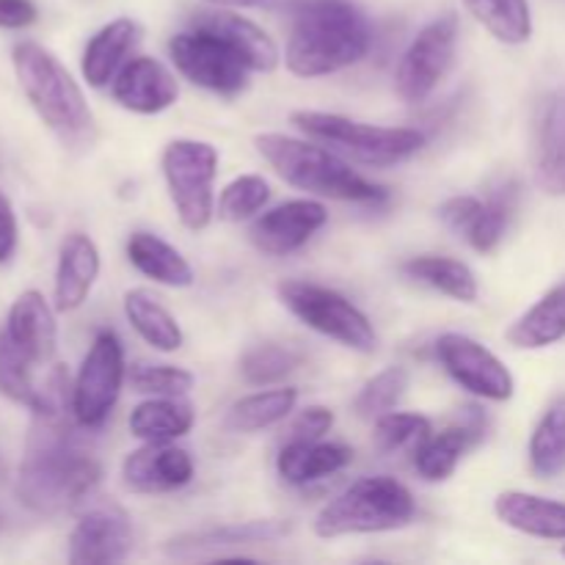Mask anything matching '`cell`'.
<instances>
[{
    "label": "cell",
    "instance_id": "obj_41",
    "mask_svg": "<svg viewBox=\"0 0 565 565\" xmlns=\"http://www.w3.org/2000/svg\"><path fill=\"white\" fill-rule=\"evenodd\" d=\"M331 428H334V412H331V408L307 406L296 419H292L290 430H287V441L290 439H303V441L323 439Z\"/></svg>",
    "mask_w": 565,
    "mask_h": 565
},
{
    "label": "cell",
    "instance_id": "obj_30",
    "mask_svg": "<svg viewBox=\"0 0 565 565\" xmlns=\"http://www.w3.org/2000/svg\"><path fill=\"white\" fill-rule=\"evenodd\" d=\"M125 318L130 320L136 334L141 337L147 345H152L154 351L174 353L180 351L182 342H185V334H182L177 318L152 296V292H125Z\"/></svg>",
    "mask_w": 565,
    "mask_h": 565
},
{
    "label": "cell",
    "instance_id": "obj_18",
    "mask_svg": "<svg viewBox=\"0 0 565 565\" xmlns=\"http://www.w3.org/2000/svg\"><path fill=\"white\" fill-rule=\"evenodd\" d=\"M110 94L125 110L141 116H154L169 110L180 97L177 77L158 58L138 55L121 66L119 75L110 83Z\"/></svg>",
    "mask_w": 565,
    "mask_h": 565
},
{
    "label": "cell",
    "instance_id": "obj_21",
    "mask_svg": "<svg viewBox=\"0 0 565 565\" xmlns=\"http://www.w3.org/2000/svg\"><path fill=\"white\" fill-rule=\"evenodd\" d=\"M99 276V248L83 232H72L64 237L55 265L53 303L58 312H75L92 292Z\"/></svg>",
    "mask_w": 565,
    "mask_h": 565
},
{
    "label": "cell",
    "instance_id": "obj_40",
    "mask_svg": "<svg viewBox=\"0 0 565 565\" xmlns=\"http://www.w3.org/2000/svg\"><path fill=\"white\" fill-rule=\"evenodd\" d=\"M196 379L174 364H132L130 386L152 397H185Z\"/></svg>",
    "mask_w": 565,
    "mask_h": 565
},
{
    "label": "cell",
    "instance_id": "obj_7",
    "mask_svg": "<svg viewBox=\"0 0 565 565\" xmlns=\"http://www.w3.org/2000/svg\"><path fill=\"white\" fill-rule=\"evenodd\" d=\"M276 292H279V301L303 326L340 342L342 348H351L356 353H373L379 348V334H375L370 318L342 292L298 279L281 281Z\"/></svg>",
    "mask_w": 565,
    "mask_h": 565
},
{
    "label": "cell",
    "instance_id": "obj_45",
    "mask_svg": "<svg viewBox=\"0 0 565 565\" xmlns=\"http://www.w3.org/2000/svg\"><path fill=\"white\" fill-rule=\"evenodd\" d=\"M563 557H565V546H563Z\"/></svg>",
    "mask_w": 565,
    "mask_h": 565
},
{
    "label": "cell",
    "instance_id": "obj_33",
    "mask_svg": "<svg viewBox=\"0 0 565 565\" xmlns=\"http://www.w3.org/2000/svg\"><path fill=\"white\" fill-rule=\"evenodd\" d=\"M469 14L502 44H524L533 36L530 0H463Z\"/></svg>",
    "mask_w": 565,
    "mask_h": 565
},
{
    "label": "cell",
    "instance_id": "obj_20",
    "mask_svg": "<svg viewBox=\"0 0 565 565\" xmlns=\"http://www.w3.org/2000/svg\"><path fill=\"white\" fill-rule=\"evenodd\" d=\"M6 334L42 367L55 356L58 345V326H55L53 307L39 290H25L11 303L9 318L3 323Z\"/></svg>",
    "mask_w": 565,
    "mask_h": 565
},
{
    "label": "cell",
    "instance_id": "obj_29",
    "mask_svg": "<svg viewBox=\"0 0 565 565\" xmlns=\"http://www.w3.org/2000/svg\"><path fill=\"white\" fill-rule=\"evenodd\" d=\"M196 412L182 397H152L130 412V434L141 441H174L191 434Z\"/></svg>",
    "mask_w": 565,
    "mask_h": 565
},
{
    "label": "cell",
    "instance_id": "obj_9",
    "mask_svg": "<svg viewBox=\"0 0 565 565\" xmlns=\"http://www.w3.org/2000/svg\"><path fill=\"white\" fill-rule=\"evenodd\" d=\"M169 53L182 77L221 97H237L248 88L252 66L218 33L191 25L169 42Z\"/></svg>",
    "mask_w": 565,
    "mask_h": 565
},
{
    "label": "cell",
    "instance_id": "obj_28",
    "mask_svg": "<svg viewBox=\"0 0 565 565\" xmlns=\"http://www.w3.org/2000/svg\"><path fill=\"white\" fill-rule=\"evenodd\" d=\"M403 276L417 285L430 287V290L441 292V296L452 298L461 303L478 301V279H475L472 268L461 259L452 257H436V254H423V257H412L401 265Z\"/></svg>",
    "mask_w": 565,
    "mask_h": 565
},
{
    "label": "cell",
    "instance_id": "obj_38",
    "mask_svg": "<svg viewBox=\"0 0 565 565\" xmlns=\"http://www.w3.org/2000/svg\"><path fill=\"white\" fill-rule=\"evenodd\" d=\"M430 434H434L430 419L423 417V414L386 412L384 417L375 419L373 439L381 452H401L406 447H417Z\"/></svg>",
    "mask_w": 565,
    "mask_h": 565
},
{
    "label": "cell",
    "instance_id": "obj_13",
    "mask_svg": "<svg viewBox=\"0 0 565 565\" xmlns=\"http://www.w3.org/2000/svg\"><path fill=\"white\" fill-rule=\"evenodd\" d=\"M326 224L329 210L318 199H292L257 215L248 226V241L268 257H287L307 246Z\"/></svg>",
    "mask_w": 565,
    "mask_h": 565
},
{
    "label": "cell",
    "instance_id": "obj_10",
    "mask_svg": "<svg viewBox=\"0 0 565 565\" xmlns=\"http://www.w3.org/2000/svg\"><path fill=\"white\" fill-rule=\"evenodd\" d=\"M125 384V348L114 331H99L72 384V414L86 430L103 428Z\"/></svg>",
    "mask_w": 565,
    "mask_h": 565
},
{
    "label": "cell",
    "instance_id": "obj_42",
    "mask_svg": "<svg viewBox=\"0 0 565 565\" xmlns=\"http://www.w3.org/2000/svg\"><path fill=\"white\" fill-rule=\"evenodd\" d=\"M39 20L33 0H0V31H22Z\"/></svg>",
    "mask_w": 565,
    "mask_h": 565
},
{
    "label": "cell",
    "instance_id": "obj_37",
    "mask_svg": "<svg viewBox=\"0 0 565 565\" xmlns=\"http://www.w3.org/2000/svg\"><path fill=\"white\" fill-rule=\"evenodd\" d=\"M270 202V185L259 174H243L232 180L230 185L221 191L218 196V215L224 221H241L254 218L263 213L265 204Z\"/></svg>",
    "mask_w": 565,
    "mask_h": 565
},
{
    "label": "cell",
    "instance_id": "obj_15",
    "mask_svg": "<svg viewBox=\"0 0 565 565\" xmlns=\"http://www.w3.org/2000/svg\"><path fill=\"white\" fill-rule=\"evenodd\" d=\"M486 430H489V417L483 408L463 406L450 428L419 441L414 450V469L428 483H441L456 472L461 458L486 439Z\"/></svg>",
    "mask_w": 565,
    "mask_h": 565
},
{
    "label": "cell",
    "instance_id": "obj_11",
    "mask_svg": "<svg viewBox=\"0 0 565 565\" xmlns=\"http://www.w3.org/2000/svg\"><path fill=\"white\" fill-rule=\"evenodd\" d=\"M458 47V17L441 14L412 39L395 72V92L403 103H425L450 72Z\"/></svg>",
    "mask_w": 565,
    "mask_h": 565
},
{
    "label": "cell",
    "instance_id": "obj_6",
    "mask_svg": "<svg viewBox=\"0 0 565 565\" xmlns=\"http://www.w3.org/2000/svg\"><path fill=\"white\" fill-rule=\"evenodd\" d=\"M290 125H296L303 136L367 166L403 163L414 158L428 141L417 127L364 125V121L340 114H323V110H296L290 114Z\"/></svg>",
    "mask_w": 565,
    "mask_h": 565
},
{
    "label": "cell",
    "instance_id": "obj_1",
    "mask_svg": "<svg viewBox=\"0 0 565 565\" xmlns=\"http://www.w3.org/2000/svg\"><path fill=\"white\" fill-rule=\"evenodd\" d=\"M77 430H86L75 414L33 417L25 458L17 475V497L39 516H58L81 505L99 486V461L81 445Z\"/></svg>",
    "mask_w": 565,
    "mask_h": 565
},
{
    "label": "cell",
    "instance_id": "obj_35",
    "mask_svg": "<svg viewBox=\"0 0 565 565\" xmlns=\"http://www.w3.org/2000/svg\"><path fill=\"white\" fill-rule=\"evenodd\" d=\"M36 367L39 364L6 334V329H0V395L33 412L39 401V384H42L33 375Z\"/></svg>",
    "mask_w": 565,
    "mask_h": 565
},
{
    "label": "cell",
    "instance_id": "obj_8",
    "mask_svg": "<svg viewBox=\"0 0 565 565\" xmlns=\"http://www.w3.org/2000/svg\"><path fill=\"white\" fill-rule=\"evenodd\" d=\"M160 166L182 224L191 232L207 230L215 215L213 182L218 174V149L207 141L177 138L163 149Z\"/></svg>",
    "mask_w": 565,
    "mask_h": 565
},
{
    "label": "cell",
    "instance_id": "obj_39",
    "mask_svg": "<svg viewBox=\"0 0 565 565\" xmlns=\"http://www.w3.org/2000/svg\"><path fill=\"white\" fill-rule=\"evenodd\" d=\"M298 353L281 345H259L252 348L246 356L241 359V375L254 386H268L285 381L292 370L298 367Z\"/></svg>",
    "mask_w": 565,
    "mask_h": 565
},
{
    "label": "cell",
    "instance_id": "obj_34",
    "mask_svg": "<svg viewBox=\"0 0 565 565\" xmlns=\"http://www.w3.org/2000/svg\"><path fill=\"white\" fill-rule=\"evenodd\" d=\"M516 207H519V182L508 180L502 182V185H497L494 191L489 193V199H483V207H480L478 218H475L472 230L467 232L463 241L480 254L494 252V248L502 243V237H505Z\"/></svg>",
    "mask_w": 565,
    "mask_h": 565
},
{
    "label": "cell",
    "instance_id": "obj_3",
    "mask_svg": "<svg viewBox=\"0 0 565 565\" xmlns=\"http://www.w3.org/2000/svg\"><path fill=\"white\" fill-rule=\"evenodd\" d=\"M17 83L39 119L66 147H88L97 136V121L81 86L50 50L36 42H20L11 50Z\"/></svg>",
    "mask_w": 565,
    "mask_h": 565
},
{
    "label": "cell",
    "instance_id": "obj_12",
    "mask_svg": "<svg viewBox=\"0 0 565 565\" xmlns=\"http://www.w3.org/2000/svg\"><path fill=\"white\" fill-rule=\"evenodd\" d=\"M436 359L452 381L480 401L505 403L516 392L511 370L483 342L467 334H441L434 345Z\"/></svg>",
    "mask_w": 565,
    "mask_h": 565
},
{
    "label": "cell",
    "instance_id": "obj_19",
    "mask_svg": "<svg viewBox=\"0 0 565 565\" xmlns=\"http://www.w3.org/2000/svg\"><path fill=\"white\" fill-rule=\"evenodd\" d=\"M533 160L539 185L552 196H565V88L541 103Z\"/></svg>",
    "mask_w": 565,
    "mask_h": 565
},
{
    "label": "cell",
    "instance_id": "obj_24",
    "mask_svg": "<svg viewBox=\"0 0 565 565\" xmlns=\"http://www.w3.org/2000/svg\"><path fill=\"white\" fill-rule=\"evenodd\" d=\"M494 513L505 527L530 539L565 541V502L527 494V491H505L497 497Z\"/></svg>",
    "mask_w": 565,
    "mask_h": 565
},
{
    "label": "cell",
    "instance_id": "obj_4",
    "mask_svg": "<svg viewBox=\"0 0 565 565\" xmlns=\"http://www.w3.org/2000/svg\"><path fill=\"white\" fill-rule=\"evenodd\" d=\"M254 147L268 160L270 169L298 191L359 204H379L386 199L384 188L364 180L326 143L320 147V143L301 141V138L281 136V132H259L254 138Z\"/></svg>",
    "mask_w": 565,
    "mask_h": 565
},
{
    "label": "cell",
    "instance_id": "obj_27",
    "mask_svg": "<svg viewBox=\"0 0 565 565\" xmlns=\"http://www.w3.org/2000/svg\"><path fill=\"white\" fill-rule=\"evenodd\" d=\"M127 257L138 274L158 281V285L191 287L196 281L191 263L171 243L152 235V232H132L130 241H127Z\"/></svg>",
    "mask_w": 565,
    "mask_h": 565
},
{
    "label": "cell",
    "instance_id": "obj_2",
    "mask_svg": "<svg viewBox=\"0 0 565 565\" xmlns=\"http://www.w3.org/2000/svg\"><path fill=\"white\" fill-rule=\"evenodd\" d=\"M373 28L351 0H303L287 39V70L323 77L359 64L370 53Z\"/></svg>",
    "mask_w": 565,
    "mask_h": 565
},
{
    "label": "cell",
    "instance_id": "obj_43",
    "mask_svg": "<svg viewBox=\"0 0 565 565\" xmlns=\"http://www.w3.org/2000/svg\"><path fill=\"white\" fill-rule=\"evenodd\" d=\"M17 241H20V226H17L14 207H11L9 199L0 193V265H6L14 257Z\"/></svg>",
    "mask_w": 565,
    "mask_h": 565
},
{
    "label": "cell",
    "instance_id": "obj_26",
    "mask_svg": "<svg viewBox=\"0 0 565 565\" xmlns=\"http://www.w3.org/2000/svg\"><path fill=\"white\" fill-rule=\"evenodd\" d=\"M508 342L519 351H541L565 340V281L541 296L508 329Z\"/></svg>",
    "mask_w": 565,
    "mask_h": 565
},
{
    "label": "cell",
    "instance_id": "obj_31",
    "mask_svg": "<svg viewBox=\"0 0 565 565\" xmlns=\"http://www.w3.org/2000/svg\"><path fill=\"white\" fill-rule=\"evenodd\" d=\"M298 403V390L292 386H279V390L254 392V395L241 397L232 403L224 417V428L230 434H257V430L270 428L292 414Z\"/></svg>",
    "mask_w": 565,
    "mask_h": 565
},
{
    "label": "cell",
    "instance_id": "obj_36",
    "mask_svg": "<svg viewBox=\"0 0 565 565\" xmlns=\"http://www.w3.org/2000/svg\"><path fill=\"white\" fill-rule=\"evenodd\" d=\"M408 390V370L406 367H386L381 370L379 375L367 381L362 386V392L353 401V412L362 419H370L375 423L379 417H384L386 412L401 403V397L406 395Z\"/></svg>",
    "mask_w": 565,
    "mask_h": 565
},
{
    "label": "cell",
    "instance_id": "obj_16",
    "mask_svg": "<svg viewBox=\"0 0 565 565\" xmlns=\"http://www.w3.org/2000/svg\"><path fill=\"white\" fill-rule=\"evenodd\" d=\"M193 458L174 441H143L121 463V480L132 494H169L193 480Z\"/></svg>",
    "mask_w": 565,
    "mask_h": 565
},
{
    "label": "cell",
    "instance_id": "obj_44",
    "mask_svg": "<svg viewBox=\"0 0 565 565\" xmlns=\"http://www.w3.org/2000/svg\"><path fill=\"white\" fill-rule=\"evenodd\" d=\"M213 6H230V9H276L287 0H207Z\"/></svg>",
    "mask_w": 565,
    "mask_h": 565
},
{
    "label": "cell",
    "instance_id": "obj_5",
    "mask_svg": "<svg viewBox=\"0 0 565 565\" xmlns=\"http://www.w3.org/2000/svg\"><path fill=\"white\" fill-rule=\"evenodd\" d=\"M417 516L414 497L395 478H362L337 494L315 519L318 539L370 535L403 530Z\"/></svg>",
    "mask_w": 565,
    "mask_h": 565
},
{
    "label": "cell",
    "instance_id": "obj_22",
    "mask_svg": "<svg viewBox=\"0 0 565 565\" xmlns=\"http://www.w3.org/2000/svg\"><path fill=\"white\" fill-rule=\"evenodd\" d=\"M138 42H141V28H138V22L130 20V17H119V20L99 28V31L88 39L81 61L83 77H86L88 86H110L114 77L121 72V66L130 61Z\"/></svg>",
    "mask_w": 565,
    "mask_h": 565
},
{
    "label": "cell",
    "instance_id": "obj_25",
    "mask_svg": "<svg viewBox=\"0 0 565 565\" xmlns=\"http://www.w3.org/2000/svg\"><path fill=\"white\" fill-rule=\"evenodd\" d=\"M191 25L204 28V31H213L221 39H226L243 55V61L252 66V72H274L279 66L281 55L274 39L263 28L254 25L252 20H246V17L232 14V11H202V14L193 17Z\"/></svg>",
    "mask_w": 565,
    "mask_h": 565
},
{
    "label": "cell",
    "instance_id": "obj_14",
    "mask_svg": "<svg viewBox=\"0 0 565 565\" xmlns=\"http://www.w3.org/2000/svg\"><path fill=\"white\" fill-rule=\"evenodd\" d=\"M292 533V522L287 519H254V522L215 524V527L191 530L180 533L166 544V555L174 561H202L226 550H243V546L274 544Z\"/></svg>",
    "mask_w": 565,
    "mask_h": 565
},
{
    "label": "cell",
    "instance_id": "obj_32",
    "mask_svg": "<svg viewBox=\"0 0 565 565\" xmlns=\"http://www.w3.org/2000/svg\"><path fill=\"white\" fill-rule=\"evenodd\" d=\"M530 467L539 478L552 480L565 472V395L555 397L544 414H541L539 425H535L533 436H530Z\"/></svg>",
    "mask_w": 565,
    "mask_h": 565
},
{
    "label": "cell",
    "instance_id": "obj_23",
    "mask_svg": "<svg viewBox=\"0 0 565 565\" xmlns=\"http://www.w3.org/2000/svg\"><path fill=\"white\" fill-rule=\"evenodd\" d=\"M353 461V450L337 441L290 439L276 456V472L285 483L307 486L342 472Z\"/></svg>",
    "mask_w": 565,
    "mask_h": 565
},
{
    "label": "cell",
    "instance_id": "obj_17",
    "mask_svg": "<svg viewBox=\"0 0 565 565\" xmlns=\"http://www.w3.org/2000/svg\"><path fill=\"white\" fill-rule=\"evenodd\" d=\"M132 552V524L125 511L108 505L83 513L70 535L72 565H114Z\"/></svg>",
    "mask_w": 565,
    "mask_h": 565
}]
</instances>
